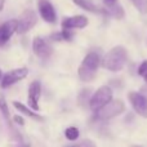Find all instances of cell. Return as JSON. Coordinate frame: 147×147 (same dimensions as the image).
I'll return each mask as SVG.
<instances>
[{"label": "cell", "mask_w": 147, "mask_h": 147, "mask_svg": "<svg viewBox=\"0 0 147 147\" xmlns=\"http://www.w3.org/2000/svg\"><path fill=\"white\" fill-rule=\"evenodd\" d=\"M128 61V53L124 47H115L102 57V67L112 72H119L124 69Z\"/></svg>", "instance_id": "cell-1"}, {"label": "cell", "mask_w": 147, "mask_h": 147, "mask_svg": "<svg viewBox=\"0 0 147 147\" xmlns=\"http://www.w3.org/2000/svg\"><path fill=\"white\" fill-rule=\"evenodd\" d=\"M101 57L96 52H90V53L86 54L78 70V75L80 80L84 83H89V81L94 80L97 71H98V67L101 66Z\"/></svg>", "instance_id": "cell-2"}, {"label": "cell", "mask_w": 147, "mask_h": 147, "mask_svg": "<svg viewBox=\"0 0 147 147\" xmlns=\"http://www.w3.org/2000/svg\"><path fill=\"white\" fill-rule=\"evenodd\" d=\"M124 110H125L124 102L120 101V99H114V101L111 99L102 109L96 111V117L99 120H109V119H112V117L119 116L120 114L124 112Z\"/></svg>", "instance_id": "cell-3"}, {"label": "cell", "mask_w": 147, "mask_h": 147, "mask_svg": "<svg viewBox=\"0 0 147 147\" xmlns=\"http://www.w3.org/2000/svg\"><path fill=\"white\" fill-rule=\"evenodd\" d=\"M112 99V89L107 85H103L101 88H98L93 93V96H90L89 99V107L93 111H98L99 109L107 105Z\"/></svg>", "instance_id": "cell-4"}, {"label": "cell", "mask_w": 147, "mask_h": 147, "mask_svg": "<svg viewBox=\"0 0 147 147\" xmlns=\"http://www.w3.org/2000/svg\"><path fill=\"white\" fill-rule=\"evenodd\" d=\"M38 22V16L34 10L27 9L21 14L20 20H18V27H17V32L20 35L22 34H26L27 31H30L34 26Z\"/></svg>", "instance_id": "cell-5"}, {"label": "cell", "mask_w": 147, "mask_h": 147, "mask_svg": "<svg viewBox=\"0 0 147 147\" xmlns=\"http://www.w3.org/2000/svg\"><path fill=\"white\" fill-rule=\"evenodd\" d=\"M32 52L36 57H39L41 59H45V58H49L53 54V47L44 38L36 36L32 40Z\"/></svg>", "instance_id": "cell-6"}, {"label": "cell", "mask_w": 147, "mask_h": 147, "mask_svg": "<svg viewBox=\"0 0 147 147\" xmlns=\"http://www.w3.org/2000/svg\"><path fill=\"white\" fill-rule=\"evenodd\" d=\"M27 75H28L27 67H18V69H16V70H12V71L7 72L1 78V86L3 88H9L13 84L23 80Z\"/></svg>", "instance_id": "cell-7"}, {"label": "cell", "mask_w": 147, "mask_h": 147, "mask_svg": "<svg viewBox=\"0 0 147 147\" xmlns=\"http://www.w3.org/2000/svg\"><path fill=\"white\" fill-rule=\"evenodd\" d=\"M128 98L134 111L142 117H147V97L138 92H130L128 94Z\"/></svg>", "instance_id": "cell-8"}, {"label": "cell", "mask_w": 147, "mask_h": 147, "mask_svg": "<svg viewBox=\"0 0 147 147\" xmlns=\"http://www.w3.org/2000/svg\"><path fill=\"white\" fill-rule=\"evenodd\" d=\"M38 10L40 17L43 18L45 22L48 23H54L57 20V14L54 7L49 0H38Z\"/></svg>", "instance_id": "cell-9"}, {"label": "cell", "mask_w": 147, "mask_h": 147, "mask_svg": "<svg viewBox=\"0 0 147 147\" xmlns=\"http://www.w3.org/2000/svg\"><path fill=\"white\" fill-rule=\"evenodd\" d=\"M18 20H9L0 26V45H4L14 32H17Z\"/></svg>", "instance_id": "cell-10"}, {"label": "cell", "mask_w": 147, "mask_h": 147, "mask_svg": "<svg viewBox=\"0 0 147 147\" xmlns=\"http://www.w3.org/2000/svg\"><path fill=\"white\" fill-rule=\"evenodd\" d=\"M41 96V85L39 81H32L28 86V94H27V99H28V106L32 110L38 111L39 110V99Z\"/></svg>", "instance_id": "cell-11"}, {"label": "cell", "mask_w": 147, "mask_h": 147, "mask_svg": "<svg viewBox=\"0 0 147 147\" xmlns=\"http://www.w3.org/2000/svg\"><path fill=\"white\" fill-rule=\"evenodd\" d=\"M88 26V18L85 16H74V17L65 18L62 21V27L74 30V28H84Z\"/></svg>", "instance_id": "cell-12"}, {"label": "cell", "mask_w": 147, "mask_h": 147, "mask_svg": "<svg viewBox=\"0 0 147 147\" xmlns=\"http://www.w3.org/2000/svg\"><path fill=\"white\" fill-rule=\"evenodd\" d=\"M72 1L84 10H88V12H92V13H103V14H106V9L97 7L90 0H72Z\"/></svg>", "instance_id": "cell-13"}, {"label": "cell", "mask_w": 147, "mask_h": 147, "mask_svg": "<svg viewBox=\"0 0 147 147\" xmlns=\"http://www.w3.org/2000/svg\"><path fill=\"white\" fill-rule=\"evenodd\" d=\"M13 106L16 107V109L18 110V111H21L22 114H25L26 116H28V117H31V119H34V120H43V117L40 116V115H38L35 112V110H32V109H28V107H26L23 103H21V102H17V101H14L13 102Z\"/></svg>", "instance_id": "cell-14"}, {"label": "cell", "mask_w": 147, "mask_h": 147, "mask_svg": "<svg viewBox=\"0 0 147 147\" xmlns=\"http://www.w3.org/2000/svg\"><path fill=\"white\" fill-rule=\"evenodd\" d=\"M106 14L111 16V17L116 18V20H121V18L124 17V9H123L121 5H119L116 3V4H114V5H109V7H107Z\"/></svg>", "instance_id": "cell-15"}, {"label": "cell", "mask_w": 147, "mask_h": 147, "mask_svg": "<svg viewBox=\"0 0 147 147\" xmlns=\"http://www.w3.org/2000/svg\"><path fill=\"white\" fill-rule=\"evenodd\" d=\"M72 36H74V34L69 30V28H63V30L59 31V32L52 34L51 39L54 41H62V40H71Z\"/></svg>", "instance_id": "cell-16"}, {"label": "cell", "mask_w": 147, "mask_h": 147, "mask_svg": "<svg viewBox=\"0 0 147 147\" xmlns=\"http://www.w3.org/2000/svg\"><path fill=\"white\" fill-rule=\"evenodd\" d=\"M65 136H66V138L69 141H76L79 138V136H80V132H79V129L76 127H70L65 130Z\"/></svg>", "instance_id": "cell-17"}, {"label": "cell", "mask_w": 147, "mask_h": 147, "mask_svg": "<svg viewBox=\"0 0 147 147\" xmlns=\"http://www.w3.org/2000/svg\"><path fill=\"white\" fill-rule=\"evenodd\" d=\"M141 14H147V0H130Z\"/></svg>", "instance_id": "cell-18"}, {"label": "cell", "mask_w": 147, "mask_h": 147, "mask_svg": "<svg viewBox=\"0 0 147 147\" xmlns=\"http://www.w3.org/2000/svg\"><path fill=\"white\" fill-rule=\"evenodd\" d=\"M0 111H1L3 116H4V119L7 120L8 123L10 121V115H9V110H8V105L7 102H5L4 97H0Z\"/></svg>", "instance_id": "cell-19"}, {"label": "cell", "mask_w": 147, "mask_h": 147, "mask_svg": "<svg viewBox=\"0 0 147 147\" xmlns=\"http://www.w3.org/2000/svg\"><path fill=\"white\" fill-rule=\"evenodd\" d=\"M138 74H140L142 78H146L147 76V61L142 62V63L140 65V67H138Z\"/></svg>", "instance_id": "cell-20"}, {"label": "cell", "mask_w": 147, "mask_h": 147, "mask_svg": "<svg viewBox=\"0 0 147 147\" xmlns=\"http://www.w3.org/2000/svg\"><path fill=\"white\" fill-rule=\"evenodd\" d=\"M80 147H97L96 143L90 140H84L80 142Z\"/></svg>", "instance_id": "cell-21"}, {"label": "cell", "mask_w": 147, "mask_h": 147, "mask_svg": "<svg viewBox=\"0 0 147 147\" xmlns=\"http://www.w3.org/2000/svg\"><path fill=\"white\" fill-rule=\"evenodd\" d=\"M14 123L16 124H18V125H21V127L25 125V120L22 119V116H18V115H16L14 116Z\"/></svg>", "instance_id": "cell-22"}, {"label": "cell", "mask_w": 147, "mask_h": 147, "mask_svg": "<svg viewBox=\"0 0 147 147\" xmlns=\"http://www.w3.org/2000/svg\"><path fill=\"white\" fill-rule=\"evenodd\" d=\"M103 3L106 4V7H109V5H114L117 3V0H103Z\"/></svg>", "instance_id": "cell-23"}, {"label": "cell", "mask_w": 147, "mask_h": 147, "mask_svg": "<svg viewBox=\"0 0 147 147\" xmlns=\"http://www.w3.org/2000/svg\"><path fill=\"white\" fill-rule=\"evenodd\" d=\"M3 8H4V0H0V12L3 10Z\"/></svg>", "instance_id": "cell-24"}, {"label": "cell", "mask_w": 147, "mask_h": 147, "mask_svg": "<svg viewBox=\"0 0 147 147\" xmlns=\"http://www.w3.org/2000/svg\"><path fill=\"white\" fill-rule=\"evenodd\" d=\"M65 147H80V143H78V145H70V146H65Z\"/></svg>", "instance_id": "cell-25"}, {"label": "cell", "mask_w": 147, "mask_h": 147, "mask_svg": "<svg viewBox=\"0 0 147 147\" xmlns=\"http://www.w3.org/2000/svg\"><path fill=\"white\" fill-rule=\"evenodd\" d=\"M130 147H145V146H141V145H133V146H130Z\"/></svg>", "instance_id": "cell-26"}, {"label": "cell", "mask_w": 147, "mask_h": 147, "mask_svg": "<svg viewBox=\"0 0 147 147\" xmlns=\"http://www.w3.org/2000/svg\"><path fill=\"white\" fill-rule=\"evenodd\" d=\"M1 78H3V74H1V70H0V80H1Z\"/></svg>", "instance_id": "cell-27"}, {"label": "cell", "mask_w": 147, "mask_h": 147, "mask_svg": "<svg viewBox=\"0 0 147 147\" xmlns=\"http://www.w3.org/2000/svg\"><path fill=\"white\" fill-rule=\"evenodd\" d=\"M22 147H30V146H28V145H25V146H22Z\"/></svg>", "instance_id": "cell-28"}, {"label": "cell", "mask_w": 147, "mask_h": 147, "mask_svg": "<svg viewBox=\"0 0 147 147\" xmlns=\"http://www.w3.org/2000/svg\"><path fill=\"white\" fill-rule=\"evenodd\" d=\"M143 79H145V80H146V83H147V76H146V78H143Z\"/></svg>", "instance_id": "cell-29"}]
</instances>
